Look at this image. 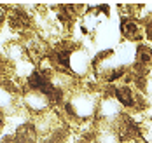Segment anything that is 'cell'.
Masks as SVG:
<instances>
[{
  "label": "cell",
  "instance_id": "8",
  "mask_svg": "<svg viewBox=\"0 0 152 143\" xmlns=\"http://www.w3.org/2000/svg\"><path fill=\"white\" fill-rule=\"evenodd\" d=\"M5 122H7V117H5V115H4V113L0 112V131H2L4 127H5Z\"/></svg>",
  "mask_w": 152,
  "mask_h": 143
},
{
  "label": "cell",
  "instance_id": "6",
  "mask_svg": "<svg viewBox=\"0 0 152 143\" xmlns=\"http://www.w3.org/2000/svg\"><path fill=\"white\" fill-rule=\"evenodd\" d=\"M93 143H122L117 131L112 126H98L96 124V133Z\"/></svg>",
  "mask_w": 152,
  "mask_h": 143
},
{
  "label": "cell",
  "instance_id": "4",
  "mask_svg": "<svg viewBox=\"0 0 152 143\" xmlns=\"http://www.w3.org/2000/svg\"><path fill=\"white\" fill-rule=\"evenodd\" d=\"M68 72L75 79H86L93 73V58L80 47H75L70 52L68 60Z\"/></svg>",
  "mask_w": 152,
  "mask_h": 143
},
{
  "label": "cell",
  "instance_id": "2",
  "mask_svg": "<svg viewBox=\"0 0 152 143\" xmlns=\"http://www.w3.org/2000/svg\"><path fill=\"white\" fill-rule=\"evenodd\" d=\"M126 113L124 107L115 99V96L112 94V87L107 86L103 93L100 94L98 101V110H96V124L98 126H112Z\"/></svg>",
  "mask_w": 152,
  "mask_h": 143
},
{
  "label": "cell",
  "instance_id": "3",
  "mask_svg": "<svg viewBox=\"0 0 152 143\" xmlns=\"http://www.w3.org/2000/svg\"><path fill=\"white\" fill-rule=\"evenodd\" d=\"M21 108L33 117H39V115H44L53 110V103L47 94L25 87V91L21 94Z\"/></svg>",
  "mask_w": 152,
  "mask_h": 143
},
{
  "label": "cell",
  "instance_id": "7",
  "mask_svg": "<svg viewBox=\"0 0 152 143\" xmlns=\"http://www.w3.org/2000/svg\"><path fill=\"white\" fill-rule=\"evenodd\" d=\"M7 16H9L7 7H5V5H0V28H2L4 23H7Z\"/></svg>",
  "mask_w": 152,
  "mask_h": 143
},
{
  "label": "cell",
  "instance_id": "5",
  "mask_svg": "<svg viewBox=\"0 0 152 143\" xmlns=\"http://www.w3.org/2000/svg\"><path fill=\"white\" fill-rule=\"evenodd\" d=\"M119 35L126 42L143 44V40H145L143 23L137 17H121L119 19Z\"/></svg>",
  "mask_w": 152,
  "mask_h": 143
},
{
  "label": "cell",
  "instance_id": "1",
  "mask_svg": "<svg viewBox=\"0 0 152 143\" xmlns=\"http://www.w3.org/2000/svg\"><path fill=\"white\" fill-rule=\"evenodd\" d=\"M98 101L100 96L98 93L86 91L80 87H77L74 93L66 96L63 107V115H65V122L66 124H86V122H94L96 120V110H98Z\"/></svg>",
  "mask_w": 152,
  "mask_h": 143
}]
</instances>
